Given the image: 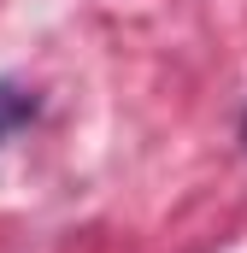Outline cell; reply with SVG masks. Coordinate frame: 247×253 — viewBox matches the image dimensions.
Wrapping results in <instances>:
<instances>
[{
    "mask_svg": "<svg viewBox=\"0 0 247 253\" xmlns=\"http://www.w3.org/2000/svg\"><path fill=\"white\" fill-rule=\"evenodd\" d=\"M30 118H36V94H30L24 83H6V77H0V141L18 124H30Z\"/></svg>",
    "mask_w": 247,
    "mask_h": 253,
    "instance_id": "obj_1",
    "label": "cell"
}]
</instances>
